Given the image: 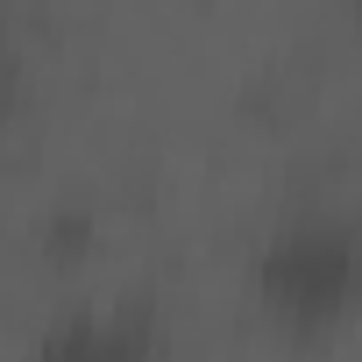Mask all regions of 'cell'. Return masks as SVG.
Segmentation results:
<instances>
[{"mask_svg":"<svg viewBox=\"0 0 362 362\" xmlns=\"http://www.w3.org/2000/svg\"><path fill=\"white\" fill-rule=\"evenodd\" d=\"M355 270H362V249L341 228H313V235H291L270 249V298L277 305H341L355 291Z\"/></svg>","mask_w":362,"mask_h":362,"instance_id":"cell-1","label":"cell"}]
</instances>
